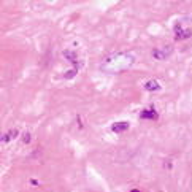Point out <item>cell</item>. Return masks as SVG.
<instances>
[{
	"label": "cell",
	"instance_id": "obj_1",
	"mask_svg": "<svg viewBox=\"0 0 192 192\" xmlns=\"http://www.w3.org/2000/svg\"><path fill=\"white\" fill-rule=\"evenodd\" d=\"M129 56H130V54H117V56H114V57H110V59H106V62L102 65V68L106 70V71H110V73H117V71H121V70H124V68L129 67L127 64H121V60H126Z\"/></svg>",
	"mask_w": 192,
	"mask_h": 192
},
{
	"label": "cell",
	"instance_id": "obj_2",
	"mask_svg": "<svg viewBox=\"0 0 192 192\" xmlns=\"http://www.w3.org/2000/svg\"><path fill=\"white\" fill-rule=\"evenodd\" d=\"M170 54H172V48H170V46H163V48H159V49H154V51H153V56H154L156 59H159V60L167 59Z\"/></svg>",
	"mask_w": 192,
	"mask_h": 192
},
{
	"label": "cell",
	"instance_id": "obj_3",
	"mask_svg": "<svg viewBox=\"0 0 192 192\" xmlns=\"http://www.w3.org/2000/svg\"><path fill=\"white\" fill-rule=\"evenodd\" d=\"M175 32H176V38L178 40H184V38H189L190 35H192V30H184V29H179V26H176V29H175Z\"/></svg>",
	"mask_w": 192,
	"mask_h": 192
},
{
	"label": "cell",
	"instance_id": "obj_4",
	"mask_svg": "<svg viewBox=\"0 0 192 192\" xmlns=\"http://www.w3.org/2000/svg\"><path fill=\"white\" fill-rule=\"evenodd\" d=\"M113 132H116V133H121V132H124V130H127L129 129V122H126V121H122V122H116V124H113Z\"/></svg>",
	"mask_w": 192,
	"mask_h": 192
},
{
	"label": "cell",
	"instance_id": "obj_5",
	"mask_svg": "<svg viewBox=\"0 0 192 192\" xmlns=\"http://www.w3.org/2000/svg\"><path fill=\"white\" fill-rule=\"evenodd\" d=\"M140 117L141 119H157V113L156 110H143L140 113Z\"/></svg>",
	"mask_w": 192,
	"mask_h": 192
},
{
	"label": "cell",
	"instance_id": "obj_6",
	"mask_svg": "<svg viewBox=\"0 0 192 192\" xmlns=\"http://www.w3.org/2000/svg\"><path fill=\"white\" fill-rule=\"evenodd\" d=\"M64 56H65L67 59H70V62L78 68V57H76V54H75L73 51H64Z\"/></svg>",
	"mask_w": 192,
	"mask_h": 192
},
{
	"label": "cell",
	"instance_id": "obj_7",
	"mask_svg": "<svg viewBox=\"0 0 192 192\" xmlns=\"http://www.w3.org/2000/svg\"><path fill=\"white\" fill-rule=\"evenodd\" d=\"M145 89H146V91H159V89H160V86H159V83H157V81L151 80V81H148V83L145 84Z\"/></svg>",
	"mask_w": 192,
	"mask_h": 192
},
{
	"label": "cell",
	"instance_id": "obj_8",
	"mask_svg": "<svg viewBox=\"0 0 192 192\" xmlns=\"http://www.w3.org/2000/svg\"><path fill=\"white\" fill-rule=\"evenodd\" d=\"M19 135V132L14 129V130H11V132H8V133H5L3 137H2V143H7V141H10L11 138H14V137H18Z\"/></svg>",
	"mask_w": 192,
	"mask_h": 192
},
{
	"label": "cell",
	"instance_id": "obj_9",
	"mask_svg": "<svg viewBox=\"0 0 192 192\" xmlns=\"http://www.w3.org/2000/svg\"><path fill=\"white\" fill-rule=\"evenodd\" d=\"M76 71H78V68H73V70H70V71H67V73H65V78H67V80H70V78H73V76L76 75Z\"/></svg>",
	"mask_w": 192,
	"mask_h": 192
},
{
	"label": "cell",
	"instance_id": "obj_10",
	"mask_svg": "<svg viewBox=\"0 0 192 192\" xmlns=\"http://www.w3.org/2000/svg\"><path fill=\"white\" fill-rule=\"evenodd\" d=\"M22 140H24V143H29L30 141V133H24V138Z\"/></svg>",
	"mask_w": 192,
	"mask_h": 192
},
{
	"label": "cell",
	"instance_id": "obj_11",
	"mask_svg": "<svg viewBox=\"0 0 192 192\" xmlns=\"http://www.w3.org/2000/svg\"><path fill=\"white\" fill-rule=\"evenodd\" d=\"M132 192H138V190H132Z\"/></svg>",
	"mask_w": 192,
	"mask_h": 192
}]
</instances>
